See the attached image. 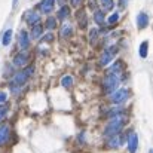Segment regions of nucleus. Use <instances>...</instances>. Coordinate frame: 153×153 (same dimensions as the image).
Segmentation results:
<instances>
[{
    "label": "nucleus",
    "instance_id": "9d476101",
    "mask_svg": "<svg viewBox=\"0 0 153 153\" xmlns=\"http://www.w3.org/2000/svg\"><path fill=\"white\" fill-rule=\"evenodd\" d=\"M28 45H30V39H28V34H27V31H21L19 33V48L21 49H27L28 48Z\"/></svg>",
    "mask_w": 153,
    "mask_h": 153
},
{
    "label": "nucleus",
    "instance_id": "dca6fc26",
    "mask_svg": "<svg viewBox=\"0 0 153 153\" xmlns=\"http://www.w3.org/2000/svg\"><path fill=\"white\" fill-rule=\"evenodd\" d=\"M147 49H149V42L144 40V42L140 45V56H141V58H146V56H147Z\"/></svg>",
    "mask_w": 153,
    "mask_h": 153
},
{
    "label": "nucleus",
    "instance_id": "ddd939ff",
    "mask_svg": "<svg viewBox=\"0 0 153 153\" xmlns=\"http://www.w3.org/2000/svg\"><path fill=\"white\" fill-rule=\"evenodd\" d=\"M107 146H108V147H111V149H116V147L122 146V137H120V135H113V137H111V140H108Z\"/></svg>",
    "mask_w": 153,
    "mask_h": 153
},
{
    "label": "nucleus",
    "instance_id": "412c9836",
    "mask_svg": "<svg viewBox=\"0 0 153 153\" xmlns=\"http://www.w3.org/2000/svg\"><path fill=\"white\" fill-rule=\"evenodd\" d=\"M119 21V13L116 12V13H113L111 16H108V19H107V22L111 25V24H114V22H117Z\"/></svg>",
    "mask_w": 153,
    "mask_h": 153
},
{
    "label": "nucleus",
    "instance_id": "aec40b11",
    "mask_svg": "<svg viewBox=\"0 0 153 153\" xmlns=\"http://www.w3.org/2000/svg\"><path fill=\"white\" fill-rule=\"evenodd\" d=\"M101 4L105 10H108V9L113 7V0H101Z\"/></svg>",
    "mask_w": 153,
    "mask_h": 153
},
{
    "label": "nucleus",
    "instance_id": "423d86ee",
    "mask_svg": "<svg viewBox=\"0 0 153 153\" xmlns=\"http://www.w3.org/2000/svg\"><path fill=\"white\" fill-rule=\"evenodd\" d=\"M113 55H114V48H110V49H105V51L102 52L101 58H100V62H101V65H107L110 61H111V58H113Z\"/></svg>",
    "mask_w": 153,
    "mask_h": 153
},
{
    "label": "nucleus",
    "instance_id": "9b49d317",
    "mask_svg": "<svg viewBox=\"0 0 153 153\" xmlns=\"http://www.w3.org/2000/svg\"><path fill=\"white\" fill-rule=\"evenodd\" d=\"M27 61H28V56H27L25 53H18V55H15V58H13V65L22 67V65L27 64Z\"/></svg>",
    "mask_w": 153,
    "mask_h": 153
},
{
    "label": "nucleus",
    "instance_id": "b1692460",
    "mask_svg": "<svg viewBox=\"0 0 153 153\" xmlns=\"http://www.w3.org/2000/svg\"><path fill=\"white\" fill-rule=\"evenodd\" d=\"M6 113H7V105H0V120L6 116Z\"/></svg>",
    "mask_w": 153,
    "mask_h": 153
},
{
    "label": "nucleus",
    "instance_id": "39448f33",
    "mask_svg": "<svg viewBox=\"0 0 153 153\" xmlns=\"http://www.w3.org/2000/svg\"><path fill=\"white\" fill-rule=\"evenodd\" d=\"M137 147H138V135L135 132H132L131 137H129V140H128V152L135 153L137 152Z\"/></svg>",
    "mask_w": 153,
    "mask_h": 153
},
{
    "label": "nucleus",
    "instance_id": "f8f14e48",
    "mask_svg": "<svg viewBox=\"0 0 153 153\" xmlns=\"http://www.w3.org/2000/svg\"><path fill=\"white\" fill-rule=\"evenodd\" d=\"M39 19H40V16H39V13H36V12H28V13L25 15V21H27L30 25L37 24Z\"/></svg>",
    "mask_w": 153,
    "mask_h": 153
},
{
    "label": "nucleus",
    "instance_id": "4be33fe9",
    "mask_svg": "<svg viewBox=\"0 0 153 153\" xmlns=\"http://www.w3.org/2000/svg\"><path fill=\"white\" fill-rule=\"evenodd\" d=\"M71 31H73V30H71V27H70V25H64L61 33H62V36H64V37H68V36L71 34Z\"/></svg>",
    "mask_w": 153,
    "mask_h": 153
},
{
    "label": "nucleus",
    "instance_id": "c756f323",
    "mask_svg": "<svg viewBox=\"0 0 153 153\" xmlns=\"http://www.w3.org/2000/svg\"><path fill=\"white\" fill-rule=\"evenodd\" d=\"M16 3H18V0H13V7L16 6Z\"/></svg>",
    "mask_w": 153,
    "mask_h": 153
},
{
    "label": "nucleus",
    "instance_id": "1a4fd4ad",
    "mask_svg": "<svg viewBox=\"0 0 153 153\" xmlns=\"http://www.w3.org/2000/svg\"><path fill=\"white\" fill-rule=\"evenodd\" d=\"M137 25H138L140 30L141 28H146L149 25V16H147V13H144V12L138 13V16H137Z\"/></svg>",
    "mask_w": 153,
    "mask_h": 153
},
{
    "label": "nucleus",
    "instance_id": "20e7f679",
    "mask_svg": "<svg viewBox=\"0 0 153 153\" xmlns=\"http://www.w3.org/2000/svg\"><path fill=\"white\" fill-rule=\"evenodd\" d=\"M128 91L126 89H116V91H113L111 92V95H110V101L114 102V104H120V102L126 101L128 100Z\"/></svg>",
    "mask_w": 153,
    "mask_h": 153
},
{
    "label": "nucleus",
    "instance_id": "f3484780",
    "mask_svg": "<svg viewBox=\"0 0 153 153\" xmlns=\"http://www.w3.org/2000/svg\"><path fill=\"white\" fill-rule=\"evenodd\" d=\"M58 13H59V15H58V19H61V21H62V19H65V18L68 16V13H70V7L62 6V7H61V10H59Z\"/></svg>",
    "mask_w": 153,
    "mask_h": 153
},
{
    "label": "nucleus",
    "instance_id": "4468645a",
    "mask_svg": "<svg viewBox=\"0 0 153 153\" xmlns=\"http://www.w3.org/2000/svg\"><path fill=\"white\" fill-rule=\"evenodd\" d=\"M43 33V27L40 24H34L33 25V30H31V39H39Z\"/></svg>",
    "mask_w": 153,
    "mask_h": 153
},
{
    "label": "nucleus",
    "instance_id": "a211bd4d",
    "mask_svg": "<svg viewBox=\"0 0 153 153\" xmlns=\"http://www.w3.org/2000/svg\"><path fill=\"white\" fill-rule=\"evenodd\" d=\"M61 85H62L64 88H70V86L73 85V77H71V76H64V77L61 79Z\"/></svg>",
    "mask_w": 153,
    "mask_h": 153
},
{
    "label": "nucleus",
    "instance_id": "6ab92c4d",
    "mask_svg": "<svg viewBox=\"0 0 153 153\" xmlns=\"http://www.w3.org/2000/svg\"><path fill=\"white\" fill-rule=\"evenodd\" d=\"M94 19H95V22H97V24H100V25H101L102 22H104V13H102L101 10H97V12L94 13Z\"/></svg>",
    "mask_w": 153,
    "mask_h": 153
},
{
    "label": "nucleus",
    "instance_id": "f03ea898",
    "mask_svg": "<svg viewBox=\"0 0 153 153\" xmlns=\"http://www.w3.org/2000/svg\"><path fill=\"white\" fill-rule=\"evenodd\" d=\"M33 71H34V67H28V68H25V70L18 71V73L12 77L10 85H12V86H22V85L28 80V77L31 76Z\"/></svg>",
    "mask_w": 153,
    "mask_h": 153
},
{
    "label": "nucleus",
    "instance_id": "c85d7f7f",
    "mask_svg": "<svg viewBox=\"0 0 153 153\" xmlns=\"http://www.w3.org/2000/svg\"><path fill=\"white\" fill-rule=\"evenodd\" d=\"M56 1H58V3H59V4H61V6H64V4H65V1H67V0H56Z\"/></svg>",
    "mask_w": 153,
    "mask_h": 153
},
{
    "label": "nucleus",
    "instance_id": "a878e982",
    "mask_svg": "<svg viewBox=\"0 0 153 153\" xmlns=\"http://www.w3.org/2000/svg\"><path fill=\"white\" fill-rule=\"evenodd\" d=\"M97 34H98L97 30H92V31H91V42H94V40L97 39Z\"/></svg>",
    "mask_w": 153,
    "mask_h": 153
},
{
    "label": "nucleus",
    "instance_id": "7ed1b4c3",
    "mask_svg": "<svg viewBox=\"0 0 153 153\" xmlns=\"http://www.w3.org/2000/svg\"><path fill=\"white\" fill-rule=\"evenodd\" d=\"M119 74H114V73H108L104 79V89L105 92H113L117 89V85H119Z\"/></svg>",
    "mask_w": 153,
    "mask_h": 153
},
{
    "label": "nucleus",
    "instance_id": "bb28decb",
    "mask_svg": "<svg viewBox=\"0 0 153 153\" xmlns=\"http://www.w3.org/2000/svg\"><path fill=\"white\" fill-rule=\"evenodd\" d=\"M70 1H71V4H73V6H79L82 0H70Z\"/></svg>",
    "mask_w": 153,
    "mask_h": 153
},
{
    "label": "nucleus",
    "instance_id": "0eeeda50",
    "mask_svg": "<svg viewBox=\"0 0 153 153\" xmlns=\"http://www.w3.org/2000/svg\"><path fill=\"white\" fill-rule=\"evenodd\" d=\"M9 132H10L9 125H1V126H0V146L4 144V143L9 140Z\"/></svg>",
    "mask_w": 153,
    "mask_h": 153
},
{
    "label": "nucleus",
    "instance_id": "f257e3e1",
    "mask_svg": "<svg viewBox=\"0 0 153 153\" xmlns=\"http://www.w3.org/2000/svg\"><path fill=\"white\" fill-rule=\"evenodd\" d=\"M123 123H125L123 116H120V114L113 116V119L107 123V126H105V129H104V135H105V137L117 135V134L120 132V129L123 128Z\"/></svg>",
    "mask_w": 153,
    "mask_h": 153
},
{
    "label": "nucleus",
    "instance_id": "6e6552de",
    "mask_svg": "<svg viewBox=\"0 0 153 153\" xmlns=\"http://www.w3.org/2000/svg\"><path fill=\"white\" fill-rule=\"evenodd\" d=\"M53 3H55V0H42V3L39 6L40 12L42 13H49L52 9H53Z\"/></svg>",
    "mask_w": 153,
    "mask_h": 153
},
{
    "label": "nucleus",
    "instance_id": "2eb2a0df",
    "mask_svg": "<svg viewBox=\"0 0 153 153\" xmlns=\"http://www.w3.org/2000/svg\"><path fill=\"white\" fill-rule=\"evenodd\" d=\"M12 30H6L4 31V34H3V40H1V43H3V46H7L9 43H10V40H12Z\"/></svg>",
    "mask_w": 153,
    "mask_h": 153
},
{
    "label": "nucleus",
    "instance_id": "cd10ccee",
    "mask_svg": "<svg viewBox=\"0 0 153 153\" xmlns=\"http://www.w3.org/2000/svg\"><path fill=\"white\" fill-rule=\"evenodd\" d=\"M120 7H126V0H120Z\"/></svg>",
    "mask_w": 153,
    "mask_h": 153
},
{
    "label": "nucleus",
    "instance_id": "393cba45",
    "mask_svg": "<svg viewBox=\"0 0 153 153\" xmlns=\"http://www.w3.org/2000/svg\"><path fill=\"white\" fill-rule=\"evenodd\" d=\"M7 100V95H6V92H0V104L1 102H4Z\"/></svg>",
    "mask_w": 153,
    "mask_h": 153
},
{
    "label": "nucleus",
    "instance_id": "5701e85b",
    "mask_svg": "<svg viewBox=\"0 0 153 153\" xmlns=\"http://www.w3.org/2000/svg\"><path fill=\"white\" fill-rule=\"evenodd\" d=\"M55 24H56V21H55V18H48L46 19V27L52 30V28H55Z\"/></svg>",
    "mask_w": 153,
    "mask_h": 153
}]
</instances>
